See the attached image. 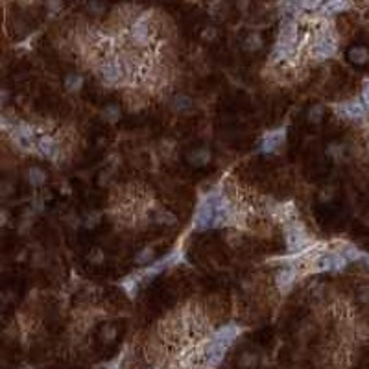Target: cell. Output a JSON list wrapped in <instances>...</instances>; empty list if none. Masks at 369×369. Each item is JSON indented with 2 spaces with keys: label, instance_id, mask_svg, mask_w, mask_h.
Segmentation results:
<instances>
[{
  "label": "cell",
  "instance_id": "25",
  "mask_svg": "<svg viewBox=\"0 0 369 369\" xmlns=\"http://www.w3.org/2000/svg\"><path fill=\"white\" fill-rule=\"evenodd\" d=\"M4 221H6V216H4V214H0V225H2Z\"/></svg>",
  "mask_w": 369,
  "mask_h": 369
},
{
  "label": "cell",
  "instance_id": "11",
  "mask_svg": "<svg viewBox=\"0 0 369 369\" xmlns=\"http://www.w3.org/2000/svg\"><path fill=\"white\" fill-rule=\"evenodd\" d=\"M35 151L41 153L43 157L46 159H54L58 155V143L56 139L50 135H43V137H37V143H35Z\"/></svg>",
  "mask_w": 369,
  "mask_h": 369
},
{
  "label": "cell",
  "instance_id": "7",
  "mask_svg": "<svg viewBox=\"0 0 369 369\" xmlns=\"http://www.w3.org/2000/svg\"><path fill=\"white\" fill-rule=\"evenodd\" d=\"M338 115L347 120H360L366 115V107H364L360 102L356 100H351V102H342V104L336 105Z\"/></svg>",
  "mask_w": 369,
  "mask_h": 369
},
{
  "label": "cell",
  "instance_id": "1",
  "mask_svg": "<svg viewBox=\"0 0 369 369\" xmlns=\"http://www.w3.org/2000/svg\"><path fill=\"white\" fill-rule=\"evenodd\" d=\"M285 233H286V246H288V251L290 253H303L306 251L312 244V238L308 236L306 229L301 221L295 218V220H290L285 223Z\"/></svg>",
  "mask_w": 369,
  "mask_h": 369
},
{
  "label": "cell",
  "instance_id": "2",
  "mask_svg": "<svg viewBox=\"0 0 369 369\" xmlns=\"http://www.w3.org/2000/svg\"><path fill=\"white\" fill-rule=\"evenodd\" d=\"M213 221H214V203H213V192H209L198 203L192 227L198 229V231H205L209 227H213Z\"/></svg>",
  "mask_w": 369,
  "mask_h": 369
},
{
  "label": "cell",
  "instance_id": "12",
  "mask_svg": "<svg viewBox=\"0 0 369 369\" xmlns=\"http://www.w3.org/2000/svg\"><path fill=\"white\" fill-rule=\"evenodd\" d=\"M349 9V2L347 0H323V4L319 7V11L325 15H334L340 11Z\"/></svg>",
  "mask_w": 369,
  "mask_h": 369
},
{
  "label": "cell",
  "instance_id": "8",
  "mask_svg": "<svg viewBox=\"0 0 369 369\" xmlns=\"http://www.w3.org/2000/svg\"><path fill=\"white\" fill-rule=\"evenodd\" d=\"M149 35H151V32H149V22H148V13L146 15H141L139 19L131 24V39L135 41V43H146V41L149 39Z\"/></svg>",
  "mask_w": 369,
  "mask_h": 369
},
{
  "label": "cell",
  "instance_id": "18",
  "mask_svg": "<svg viewBox=\"0 0 369 369\" xmlns=\"http://www.w3.org/2000/svg\"><path fill=\"white\" fill-rule=\"evenodd\" d=\"M65 81H67V89H69V91H79V87H81V78L76 76V74L67 76Z\"/></svg>",
  "mask_w": 369,
  "mask_h": 369
},
{
  "label": "cell",
  "instance_id": "22",
  "mask_svg": "<svg viewBox=\"0 0 369 369\" xmlns=\"http://www.w3.org/2000/svg\"><path fill=\"white\" fill-rule=\"evenodd\" d=\"M259 46H260V37H259V35H251V37L246 41V48H247V50H257Z\"/></svg>",
  "mask_w": 369,
  "mask_h": 369
},
{
  "label": "cell",
  "instance_id": "19",
  "mask_svg": "<svg viewBox=\"0 0 369 369\" xmlns=\"http://www.w3.org/2000/svg\"><path fill=\"white\" fill-rule=\"evenodd\" d=\"M321 118H323V107H321V105H314L310 109V113H308V120L317 124Z\"/></svg>",
  "mask_w": 369,
  "mask_h": 369
},
{
  "label": "cell",
  "instance_id": "6",
  "mask_svg": "<svg viewBox=\"0 0 369 369\" xmlns=\"http://www.w3.org/2000/svg\"><path fill=\"white\" fill-rule=\"evenodd\" d=\"M285 139H286L285 128L268 131V133H264L262 141H260V151H262V153H273V151H277V149L283 146Z\"/></svg>",
  "mask_w": 369,
  "mask_h": 369
},
{
  "label": "cell",
  "instance_id": "21",
  "mask_svg": "<svg viewBox=\"0 0 369 369\" xmlns=\"http://www.w3.org/2000/svg\"><path fill=\"white\" fill-rule=\"evenodd\" d=\"M118 117H120L118 107H107V109H105V118H107L109 122H117Z\"/></svg>",
  "mask_w": 369,
  "mask_h": 369
},
{
  "label": "cell",
  "instance_id": "9",
  "mask_svg": "<svg viewBox=\"0 0 369 369\" xmlns=\"http://www.w3.org/2000/svg\"><path fill=\"white\" fill-rule=\"evenodd\" d=\"M295 279H297V270H295L294 266H286V268H283V270L275 275V286H277L283 294H286V292L292 288V285L295 283Z\"/></svg>",
  "mask_w": 369,
  "mask_h": 369
},
{
  "label": "cell",
  "instance_id": "26",
  "mask_svg": "<svg viewBox=\"0 0 369 369\" xmlns=\"http://www.w3.org/2000/svg\"><path fill=\"white\" fill-rule=\"evenodd\" d=\"M366 262H368V266H369V255H366Z\"/></svg>",
  "mask_w": 369,
  "mask_h": 369
},
{
  "label": "cell",
  "instance_id": "5",
  "mask_svg": "<svg viewBox=\"0 0 369 369\" xmlns=\"http://www.w3.org/2000/svg\"><path fill=\"white\" fill-rule=\"evenodd\" d=\"M334 52H336V41H334V37H332V33L330 32L321 33V35L314 41V45H312V48H310V54L316 59H327V58H330V56H334Z\"/></svg>",
  "mask_w": 369,
  "mask_h": 369
},
{
  "label": "cell",
  "instance_id": "16",
  "mask_svg": "<svg viewBox=\"0 0 369 369\" xmlns=\"http://www.w3.org/2000/svg\"><path fill=\"white\" fill-rule=\"evenodd\" d=\"M321 4H323V0H299L301 11H314V9H319Z\"/></svg>",
  "mask_w": 369,
  "mask_h": 369
},
{
  "label": "cell",
  "instance_id": "20",
  "mask_svg": "<svg viewBox=\"0 0 369 369\" xmlns=\"http://www.w3.org/2000/svg\"><path fill=\"white\" fill-rule=\"evenodd\" d=\"M151 259H153V249L151 247H146V249H143V251L137 255V262H143V264L149 262Z\"/></svg>",
  "mask_w": 369,
  "mask_h": 369
},
{
  "label": "cell",
  "instance_id": "24",
  "mask_svg": "<svg viewBox=\"0 0 369 369\" xmlns=\"http://www.w3.org/2000/svg\"><path fill=\"white\" fill-rule=\"evenodd\" d=\"M255 362H257V358H255V356H251V355H247V356H244V358H242V364H244V366H247V368H249V366H253Z\"/></svg>",
  "mask_w": 369,
  "mask_h": 369
},
{
  "label": "cell",
  "instance_id": "14",
  "mask_svg": "<svg viewBox=\"0 0 369 369\" xmlns=\"http://www.w3.org/2000/svg\"><path fill=\"white\" fill-rule=\"evenodd\" d=\"M28 179H30V185H32V187H41V185H45V181H46V174L39 168H32L30 170V174H28Z\"/></svg>",
  "mask_w": 369,
  "mask_h": 369
},
{
  "label": "cell",
  "instance_id": "23",
  "mask_svg": "<svg viewBox=\"0 0 369 369\" xmlns=\"http://www.w3.org/2000/svg\"><path fill=\"white\" fill-rule=\"evenodd\" d=\"M362 100L364 104L369 107V78L366 79V83H364V89H362Z\"/></svg>",
  "mask_w": 369,
  "mask_h": 369
},
{
  "label": "cell",
  "instance_id": "10",
  "mask_svg": "<svg viewBox=\"0 0 369 369\" xmlns=\"http://www.w3.org/2000/svg\"><path fill=\"white\" fill-rule=\"evenodd\" d=\"M100 72H102V78H104V81H107V83H111V85H115V83H118V81L124 78V65H120L118 61H107V63H104V65H102Z\"/></svg>",
  "mask_w": 369,
  "mask_h": 369
},
{
  "label": "cell",
  "instance_id": "4",
  "mask_svg": "<svg viewBox=\"0 0 369 369\" xmlns=\"http://www.w3.org/2000/svg\"><path fill=\"white\" fill-rule=\"evenodd\" d=\"M312 272H340L343 270L349 260L343 257L342 253H327V255H319L312 260Z\"/></svg>",
  "mask_w": 369,
  "mask_h": 369
},
{
  "label": "cell",
  "instance_id": "15",
  "mask_svg": "<svg viewBox=\"0 0 369 369\" xmlns=\"http://www.w3.org/2000/svg\"><path fill=\"white\" fill-rule=\"evenodd\" d=\"M139 277H135V275H131V277H126L122 281V288L126 290V294H130L131 297L135 295V292H137V288H139Z\"/></svg>",
  "mask_w": 369,
  "mask_h": 369
},
{
  "label": "cell",
  "instance_id": "3",
  "mask_svg": "<svg viewBox=\"0 0 369 369\" xmlns=\"http://www.w3.org/2000/svg\"><path fill=\"white\" fill-rule=\"evenodd\" d=\"M9 133H11L15 144H17L19 148L26 149V151H32V149H35L37 133H35V130H33L30 124H22V122L13 124V128L9 130Z\"/></svg>",
  "mask_w": 369,
  "mask_h": 369
},
{
  "label": "cell",
  "instance_id": "17",
  "mask_svg": "<svg viewBox=\"0 0 369 369\" xmlns=\"http://www.w3.org/2000/svg\"><path fill=\"white\" fill-rule=\"evenodd\" d=\"M342 255L347 260H356V259H360V257H364V253L360 251V249H356L355 246H345Z\"/></svg>",
  "mask_w": 369,
  "mask_h": 369
},
{
  "label": "cell",
  "instance_id": "13",
  "mask_svg": "<svg viewBox=\"0 0 369 369\" xmlns=\"http://www.w3.org/2000/svg\"><path fill=\"white\" fill-rule=\"evenodd\" d=\"M347 58L355 65H366L369 61V50L366 46H353L349 50V54H347Z\"/></svg>",
  "mask_w": 369,
  "mask_h": 369
}]
</instances>
